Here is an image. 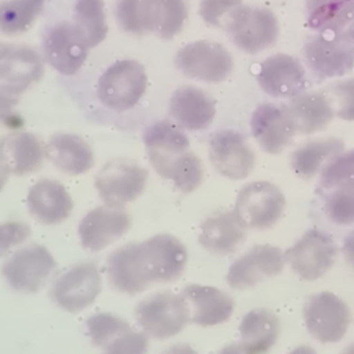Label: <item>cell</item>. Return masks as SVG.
Instances as JSON below:
<instances>
[{"instance_id": "3", "label": "cell", "mask_w": 354, "mask_h": 354, "mask_svg": "<svg viewBox=\"0 0 354 354\" xmlns=\"http://www.w3.org/2000/svg\"><path fill=\"white\" fill-rule=\"evenodd\" d=\"M318 189L330 221L354 223V149L339 153L321 170Z\"/></svg>"}, {"instance_id": "13", "label": "cell", "mask_w": 354, "mask_h": 354, "mask_svg": "<svg viewBox=\"0 0 354 354\" xmlns=\"http://www.w3.org/2000/svg\"><path fill=\"white\" fill-rule=\"evenodd\" d=\"M53 254L41 245L32 243L15 252L1 267L6 282L17 292L40 290L55 270Z\"/></svg>"}, {"instance_id": "1", "label": "cell", "mask_w": 354, "mask_h": 354, "mask_svg": "<svg viewBox=\"0 0 354 354\" xmlns=\"http://www.w3.org/2000/svg\"><path fill=\"white\" fill-rule=\"evenodd\" d=\"M187 259V249L176 236L159 234L112 252L106 264L108 281L120 293L137 295L155 283L178 279Z\"/></svg>"}, {"instance_id": "12", "label": "cell", "mask_w": 354, "mask_h": 354, "mask_svg": "<svg viewBox=\"0 0 354 354\" xmlns=\"http://www.w3.org/2000/svg\"><path fill=\"white\" fill-rule=\"evenodd\" d=\"M148 171L131 159H112L95 176V188L106 205L123 206L144 191Z\"/></svg>"}, {"instance_id": "48", "label": "cell", "mask_w": 354, "mask_h": 354, "mask_svg": "<svg viewBox=\"0 0 354 354\" xmlns=\"http://www.w3.org/2000/svg\"><path fill=\"white\" fill-rule=\"evenodd\" d=\"M342 354H354V343L348 344V346L342 351Z\"/></svg>"}, {"instance_id": "10", "label": "cell", "mask_w": 354, "mask_h": 354, "mask_svg": "<svg viewBox=\"0 0 354 354\" xmlns=\"http://www.w3.org/2000/svg\"><path fill=\"white\" fill-rule=\"evenodd\" d=\"M308 333L321 343H336L346 335L351 314L347 304L335 293L319 292L308 297L303 308Z\"/></svg>"}, {"instance_id": "11", "label": "cell", "mask_w": 354, "mask_h": 354, "mask_svg": "<svg viewBox=\"0 0 354 354\" xmlns=\"http://www.w3.org/2000/svg\"><path fill=\"white\" fill-rule=\"evenodd\" d=\"M41 47L46 62L65 76L80 71L90 50L79 28L68 21L50 26L43 35Z\"/></svg>"}, {"instance_id": "22", "label": "cell", "mask_w": 354, "mask_h": 354, "mask_svg": "<svg viewBox=\"0 0 354 354\" xmlns=\"http://www.w3.org/2000/svg\"><path fill=\"white\" fill-rule=\"evenodd\" d=\"M250 130L263 151L279 153L296 134L285 105L260 104L252 113Z\"/></svg>"}, {"instance_id": "7", "label": "cell", "mask_w": 354, "mask_h": 354, "mask_svg": "<svg viewBox=\"0 0 354 354\" xmlns=\"http://www.w3.org/2000/svg\"><path fill=\"white\" fill-rule=\"evenodd\" d=\"M224 29L232 43L249 54L272 47L279 36V25L268 8L241 6L227 19Z\"/></svg>"}, {"instance_id": "16", "label": "cell", "mask_w": 354, "mask_h": 354, "mask_svg": "<svg viewBox=\"0 0 354 354\" xmlns=\"http://www.w3.org/2000/svg\"><path fill=\"white\" fill-rule=\"evenodd\" d=\"M142 140L152 167L167 180L181 156L189 151L187 134L180 126L169 120H158L149 124Z\"/></svg>"}, {"instance_id": "33", "label": "cell", "mask_w": 354, "mask_h": 354, "mask_svg": "<svg viewBox=\"0 0 354 354\" xmlns=\"http://www.w3.org/2000/svg\"><path fill=\"white\" fill-rule=\"evenodd\" d=\"M46 0H1L0 35L18 36L28 32L41 14Z\"/></svg>"}, {"instance_id": "29", "label": "cell", "mask_w": 354, "mask_h": 354, "mask_svg": "<svg viewBox=\"0 0 354 354\" xmlns=\"http://www.w3.org/2000/svg\"><path fill=\"white\" fill-rule=\"evenodd\" d=\"M285 108L296 133L300 134H311L325 129L335 115L322 93H301L293 97Z\"/></svg>"}, {"instance_id": "37", "label": "cell", "mask_w": 354, "mask_h": 354, "mask_svg": "<svg viewBox=\"0 0 354 354\" xmlns=\"http://www.w3.org/2000/svg\"><path fill=\"white\" fill-rule=\"evenodd\" d=\"M322 94L326 97L337 118L354 120V77L332 83Z\"/></svg>"}, {"instance_id": "21", "label": "cell", "mask_w": 354, "mask_h": 354, "mask_svg": "<svg viewBox=\"0 0 354 354\" xmlns=\"http://www.w3.org/2000/svg\"><path fill=\"white\" fill-rule=\"evenodd\" d=\"M44 73L39 53L25 44H3L0 47V86L21 94Z\"/></svg>"}, {"instance_id": "14", "label": "cell", "mask_w": 354, "mask_h": 354, "mask_svg": "<svg viewBox=\"0 0 354 354\" xmlns=\"http://www.w3.org/2000/svg\"><path fill=\"white\" fill-rule=\"evenodd\" d=\"M336 254L337 248L332 236L313 228L285 252V260L300 278L314 281L332 268Z\"/></svg>"}, {"instance_id": "23", "label": "cell", "mask_w": 354, "mask_h": 354, "mask_svg": "<svg viewBox=\"0 0 354 354\" xmlns=\"http://www.w3.org/2000/svg\"><path fill=\"white\" fill-rule=\"evenodd\" d=\"M26 205L30 216L44 225H57L65 221L73 202L66 188L57 180H39L28 192Z\"/></svg>"}, {"instance_id": "31", "label": "cell", "mask_w": 354, "mask_h": 354, "mask_svg": "<svg viewBox=\"0 0 354 354\" xmlns=\"http://www.w3.org/2000/svg\"><path fill=\"white\" fill-rule=\"evenodd\" d=\"M343 149L344 144L339 138L313 140L292 153L290 166L299 177L308 180L321 171L335 156L342 153Z\"/></svg>"}, {"instance_id": "9", "label": "cell", "mask_w": 354, "mask_h": 354, "mask_svg": "<svg viewBox=\"0 0 354 354\" xmlns=\"http://www.w3.org/2000/svg\"><path fill=\"white\" fill-rule=\"evenodd\" d=\"M285 205V196L275 184L253 181L239 191L234 212L246 228L267 230L278 223Z\"/></svg>"}, {"instance_id": "15", "label": "cell", "mask_w": 354, "mask_h": 354, "mask_svg": "<svg viewBox=\"0 0 354 354\" xmlns=\"http://www.w3.org/2000/svg\"><path fill=\"white\" fill-rule=\"evenodd\" d=\"M101 292V277L94 263H79L66 270L53 285L55 304L69 313H79L94 303Z\"/></svg>"}, {"instance_id": "32", "label": "cell", "mask_w": 354, "mask_h": 354, "mask_svg": "<svg viewBox=\"0 0 354 354\" xmlns=\"http://www.w3.org/2000/svg\"><path fill=\"white\" fill-rule=\"evenodd\" d=\"M306 19L318 33L342 32L354 19V0H307Z\"/></svg>"}, {"instance_id": "42", "label": "cell", "mask_w": 354, "mask_h": 354, "mask_svg": "<svg viewBox=\"0 0 354 354\" xmlns=\"http://www.w3.org/2000/svg\"><path fill=\"white\" fill-rule=\"evenodd\" d=\"M343 254L347 263L354 268V231L347 234L343 242Z\"/></svg>"}, {"instance_id": "25", "label": "cell", "mask_w": 354, "mask_h": 354, "mask_svg": "<svg viewBox=\"0 0 354 354\" xmlns=\"http://www.w3.org/2000/svg\"><path fill=\"white\" fill-rule=\"evenodd\" d=\"M189 310V321L213 326L225 322L234 311L232 297L213 286L188 285L181 292Z\"/></svg>"}, {"instance_id": "30", "label": "cell", "mask_w": 354, "mask_h": 354, "mask_svg": "<svg viewBox=\"0 0 354 354\" xmlns=\"http://www.w3.org/2000/svg\"><path fill=\"white\" fill-rule=\"evenodd\" d=\"M239 333L249 354H267L279 336V319L270 310H252L242 318Z\"/></svg>"}, {"instance_id": "26", "label": "cell", "mask_w": 354, "mask_h": 354, "mask_svg": "<svg viewBox=\"0 0 354 354\" xmlns=\"http://www.w3.org/2000/svg\"><path fill=\"white\" fill-rule=\"evenodd\" d=\"M246 239V227L235 212H218L201 224L199 243L212 253L235 252Z\"/></svg>"}, {"instance_id": "24", "label": "cell", "mask_w": 354, "mask_h": 354, "mask_svg": "<svg viewBox=\"0 0 354 354\" xmlns=\"http://www.w3.org/2000/svg\"><path fill=\"white\" fill-rule=\"evenodd\" d=\"M169 112L180 127L198 131L209 127L213 122L216 104L203 90L194 86H181L170 97Z\"/></svg>"}, {"instance_id": "2", "label": "cell", "mask_w": 354, "mask_h": 354, "mask_svg": "<svg viewBox=\"0 0 354 354\" xmlns=\"http://www.w3.org/2000/svg\"><path fill=\"white\" fill-rule=\"evenodd\" d=\"M188 17L185 0H118L115 18L131 35L153 33L163 40L177 36Z\"/></svg>"}, {"instance_id": "8", "label": "cell", "mask_w": 354, "mask_h": 354, "mask_svg": "<svg viewBox=\"0 0 354 354\" xmlns=\"http://www.w3.org/2000/svg\"><path fill=\"white\" fill-rule=\"evenodd\" d=\"M176 68L187 77L220 83L225 80L234 68L232 55L217 41L196 40L181 47L174 58Z\"/></svg>"}, {"instance_id": "43", "label": "cell", "mask_w": 354, "mask_h": 354, "mask_svg": "<svg viewBox=\"0 0 354 354\" xmlns=\"http://www.w3.org/2000/svg\"><path fill=\"white\" fill-rule=\"evenodd\" d=\"M162 354H198V353L188 344H174L166 348Z\"/></svg>"}, {"instance_id": "5", "label": "cell", "mask_w": 354, "mask_h": 354, "mask_svg": "<svg viewBox=\"0 0 354 354\" xmlns=\"http://www.w3.org/2000/svg\"><path fill=\"white\" fill-rule=\"evenodd\" d=\"M303 57L318 80L343 76L354 68V41L343 30L317 33L304 43Z\"/></svg>"}, {"instance_id": "18", "label": "cell", "mask_w": 354, "mask_h": 354, "mask_svg": "<svg viewBox=\"0 0 354 354\" xmlns=\"http://www.w3.org/2000/svg\"><path fill=\"white\" fill-rule=\"evenodd\" d=\"M129 228L130 217L122 206L102 205L80 220L77 232L84 249L100 252L122 238Z\"/></svg>"}, {"instance_id": "45", "label": "cell", "mask_w": 354, "mask_h": 354, "mask_svg": "<svg viewBox=\"0 0 354 354\" xmlns=\"http://www.w3.org/2000/svg\"><path fill=\"white\" fill-rule=\"evenodd\" d=\"M10 174H11V171H10V169H8L7 163H6V160L3 159V156H1V153H0V191H1L3 187L6 185V183H7L8 177H10Z\"/></svg>"}, {"instance_id": "49", "label": "cell", "mask_w": 354, "mask_h": 354, "mask_svg": "<svg viewBox=\"0 0 354 354\" xmlns=\"http://www.w3.org/2000/svg\"><path fill=\"white\" fill-rule=\"evenodd\" d=\"M3 44H4V43H1V41H0V47H1V46H3Z\"/></svg>"}, {"instance_id": "36", "label": "cell", "mask_w": 354, "mask_h": 354, "mask_svg": "<svg viewBox=\"0 0 354 354\" xmlns=\"http://www.w3.org/2000/svg\"><path fill=\"white\" fill-rule=\"evenodd\" d=\"M177 189L184 194L195 191L203 180V167L201 159L191 151L184 153L173 169L170 178Z\"/></svg>"}, {"instance_id": "41", "label": "cell", "mask_w": 354, "mask_h": 354, "mask_svg": "<svg viewBox=\"0 0 354 354\" xmlns=\"http://www.w3.org/2000/svg\"><path fill=\"white\" fill-rule=\"evenodd\" d=\"M19 94L0 86V124L6 127H19L22 119L14 111L18 105Z\"/></svg>"}, {"instance_id": "20", "label": "cell", "mask_w": 354, "mask_h": 354, "mask_svg": "<svg viewBox=\"0 0 354 354\" xmlns=\"http://www.w3.org/2000/svg\"><path fill=\"white\" fill-rule=\"evenodd\" d=\"M257 83L274 98L296 97L307 87L306 71L297 58L283 53L274 54L260 64Z\"/></svg>"}, {"instance_id": "34", "label": "cell", "mask_w": 354, "mask_h": 354, "mask_svg": "<svg viewBox=\"0 0 354 354\" xmlns=\"http://www.w3.org/2000/svg\"><path fill=\"white\" fill-rule=\"evenodd\" d=\"M73 24L79 28L90 48L102 43L108 33L104 0H76Z\"/></svg>"}, {"instance_id": "19", "label": "cell", "mask_w": 354, "mask_h": 354, "mask_svg": "<svg viewBox=\"0 0 354 354\" xmlns=\"http://www.w3.org/2000/svg\"><path fill=\"white\" fill-rule=\"evenodd\" d=\"M285 256L272 245H256L236 261L227 274V282L232 289H248L278 275L283 270Z\"/></svg>"}, {"instance_id": "35", "label": "cell", "mask_w": 354, "mask_h": 354, "mask_svg": "<svg viewBox=\"0 0 354 354\" xmlns=\"http://www.w3.org/2000/svg\"><path fill=\"white\" fill-rule=\"evenodd\" d=\"M87 333L97 347L106 348L113 340L130 332L129 324L113 314H94L86 321Z\"/></svg>"}, {"instance_id": "28", "label": "cell", "mask_w": 354, "mask_h": 354, "mask_svg": "<svg viewBox=\"0 0 354 354\" xmlns=\"http://www.w3.org/2000/svg\"><path fill=\"white\" fill-rule=\"evenodd\" d=\"M43 151L41 142L32 133L14 131L0 140V153L15 176L37 171L43 165Z\"/></svg>"}, {"instance_id": "44", "label": "cell", "mask_w": 354, "mask_h": 354, "mask_svg": "<svg viewBox=\"0 0 354 354\" xmlns=\"http://www.w3.org/2000/svg\"><path fill=\"white\" fill-rule=\"evenodd\" d=\"M217 354H249V351L243 347L242 343H232L223 347Z\"/></svg>"}, {"instance_id": "27", "label": "cell", "mask_w": 354, "mask_h": 354, "mask_svg": "<svg viewBox=\"0 0 354 354\" xmlns=\"http://www.w3.org/2000/svg\"><path fill=\"white\" fill-rule=\"evenodd\" d=\"M44 152L57 169L71 176L87 173L94 165L91 147L76 134H54L48 140Z\"/></svg>"}, {"instance_id": "40", "label": "cell", "mask_w": 354, "mask_h": 354, "mask_svg": "<svg viewBox=\"0 0 354 354\" xmlns=\"http://www.w3.org/2000/svg\"><path fill=\"white\" fill-rule=\"evenodd\" d=\"M30 235V228L21 221H7L0 224V257L14 246L25 242Z\"/></svg>"}, {"instance_id": "47", "label": "cell", "mask_w": 354, "mask_h": 354, "mask_svg": "<svg viewBox=\"0 0 354 354\" xmlns=\"http://www.w3.org/2000/svg\"><path fill=\"white\" fill-rule=\"evenodd\" d=\"M346 33H347V36L354 41V21L350 24V26L347 28V30H346Z\"/></svg>"}, {"instance_id": "39", "label": "cell", "mask_w": 354, "mask_h": 354, "mask_svg": "<svg viewBox=\"0 0 354 354\" xmlns=\"http://www.w3.org/2000/svg\"><path fill=\"white\" fill-rule=\"evenodd\" d=\"M148 340L144 333L127 332L113 340L104 354H147Z\"/></svg>"}, {"instance_id": "17", "label": "cell", "mask_w": 354, "mask_h": 354, "mask_svg": "<svg viewBox=\"0 0 354 354\" xmlns=\"http://www.w3.org/2000/svg\"><path fill=\"white\" fill-rule=\"evenodd\" d=\"M209 158L214 169L231 180L246 178L256 163L254 152L246 138L235 130H220L212 136Z\"/></svg>"}, {"instance_id": "38", "label": "cell", "mask_w": 354, "mask_h": 354, "mask_svg": "<svg viewBox=\"0 0 354 354\" xmlns=\"http://www.w3.org/2000/svg\"><path fill=\"white\" fill-rule=\"evenodd\" d=\"M241 6L242 0H201L199 15L207 25L224 29L230 15Z\"/></svg>"}, {"instance_id": "46", "label": "cell", "mask_w": 354, "mask_h": 354, "mask_svg": "<svg viewBox=\"0 0 354 354\" xmlns=\"http://www.w3.org/2000/svg\"><path fill=\"white\" fill-rule=\"evenodd\" d=\"M288 354H317L314 348L308 347V346H299L296 348H293L292 351H289Z\"/></svg>"}, {"instance_id": "6", "label": "cell", "mask_w": 354, "mask_h": 354, "mask_svg": "<svg viewBox=\"0 0 354 354\" xmlns=\"http://www.w3.org/2000/svg\"><path fill=\"white\" fill-rule=\"evenodd\" d=\"M137 322L149 337L165 340L180 333L189 321L183 295L158 292L141 300L134 310Z\"/></svg>"}, {"instance_id": "4", "label": "cell", "mask_w": 354, "mask_h": 354, "mask_svg": "<svg viewBox=\"0 0 354 354\" xmlns=\"http://www.w3.org/2000/svg\"><path fill=\"white\" fill-rule=\"evenodd\" d=\"M147 72L136 59L111 64L97 82V97L111 111L124 112L134 108L147 90Z\"/></svg>"}]
</instances>
